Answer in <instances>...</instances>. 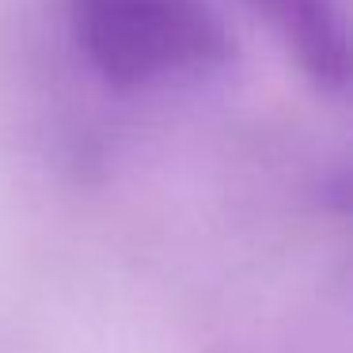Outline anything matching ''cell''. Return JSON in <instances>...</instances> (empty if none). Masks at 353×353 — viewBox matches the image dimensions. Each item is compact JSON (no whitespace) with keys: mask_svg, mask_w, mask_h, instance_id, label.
I'll return each instance as SVG.
<instances>
[{"mask_svg":"<svg viewBox=\"0 0 353 353\" xmlns=\"http://www.w3.org/2000/svg\"><path fill=\"white\" fill-rule=\"evenodd\" d=\"M72 34L88 65L118 88L205 72L232 54L205 0H72Z\"/></svg>","mask_w":353,"mask_h":353,"instance_id":"obj_1","label":"cell"},{"mask_svg":"<svg viewBox=\"0 0 353 353\" xmlns=\"http://www.w3.org/2000/svg\"><path fill=\"white\" fill-rule=\"evenodd\" d=\"M251 8L281 31L296 65L323 92H342L350 80L342 0H251Z\"/></svg>","mask_w":353,"mask_h":353,"instance_id":"obj_2","label":"cell"}]
</instances>
